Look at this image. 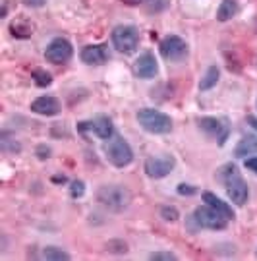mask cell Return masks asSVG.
I'll return each instance as SVG.
<instances>
[{
  "instance_id": "obj_9",
  "label": "cell",
  "mask_w": 257,
  "mask_h": 261,
  "mask_svg": "<svg viewBox=\"0 0 257 261\" xmlns=\"http://www.w3.org/2000/svg\"><path fill=\"white\" fill-rule=\"evenodd\" d=\"M197 124H199V128H201L207 136H211V138H215V140L219 141L220 145L226 141V138H228V122L222 120V118H215V116H205V118H199L197 120Z\"/></svg>"
},
{
  "instance_id": "obj_21",
  "label": "cell",
  "mask_w": 257,
  "mask_h": 261,
  "mask_svg": "<svg viewBox=\"0 0 257 261\" xmlns=\"http://www.w3.org/2000/svg\"><path fill=\"white\" fill-rule=\"evenodd\" d=\"M33 80H35V84L39 87H46V85H50V82H53L50 74H46L45 70H33Z\"/></svg>"
},
{
  "instance_id": "obj_23",
  "label": "cell",
  "mask_w": 257,
  "mask_h": 261,
  "mask_svg": "<svg viewBox=\"0 0 257 261\" xmlns=\"http://www.w3.org/2000/svg\"><path fill=\"white\" fill-rule=\"evenodd\" d=\"M161 215H163V219H166V221H176L178 219V211H176L174 207H163Z\"/></svg>"
},
{
  "instance_id": "obj_17",
  "label": "cell",
  "mask_w": 257,
  "mask_h": 261,
  "mask_svg": "<svg viewBox=\"0 0 257 261\" xmlns=\"http://www.w3.org/2000/svg\"><path fill=\"white\" fill-rule=\"evenodd\" d=\"M238 14V0H222L219 10H217V19L219 21H228Z\"/></svg>"
},
{
  "instance_id": "obj_25",
  "label": "cell",
  "mask_w": 257,
  "mask_h": 261,
  "mask_svg": "<svg viewBox=\"0 0 257 261\" xmlns=\"http://www.w3.org/2000/svg\"><path fill=\"white\" fill-rule=\"evenodd\" d=\"M83 182H73L72 184V196L73 197H80V196H83Z\"/></svg>"
},
{
  "instance_id": "obj_15",
  "label": "cell",
  "mask_w": 257,
  "mask_h": 261,
  "mask_svg": "<svg viewBox=\"0 0 257 261\" xmlns=\"http://www.w3.org/2000/svg\"><path fill=\"white\" fill-rule=\"evenodd\" d=\"M203 201L207 203V205H211V207H215L219 213H222L228 221H232L234 219V209L228 205V203H224L220 197H217L215 194H211V192H205L203 194Z\"/></svg>"
},
{
  "instance_id": "obj_4",
  "label": "cell",
  "mask_w": 257,
  "mask_h": 261,
  "mask_svg": "<svg viewBox=\"0 0 257 261\" xmlns=\"http://www.w3.org/2000/svg\"><path fill=\"white\" fill-rule=\"evenodd\" d=\"M105 153H107V159L114 167H128L130 163L134 161V153H132V147L128 145V141L120 136H112L110 140H107L105 143Z\"/></svg>"
},
{
  "instance_id": "obj_10",
  "label": "cell",
  "mask_w": 257,
  "mask_h": 261,
  "mask_svg": "<svg viewBox=\"0 0 257 261\" xmlns=\"http://www.w3.org/2000/svg\"><path fill=\"white\" fill-rule=\"evenodd\" d=\"M176 161L170 155H157V157H149L145 161V172L149 178H165L170 174V170L174 168Z\"/></svg>"
},
{
  "instance_id": "obj_20",
  "label": "cell",
  "mask_w": 257,
  "mask_h": 261,
  "mask_svg": "<svg viewBox=\"0 0 257 261\" xmlns=\"http://www.w3.org/2000/svg\"><path fill=\"white\" fill-rule=\"evenodd\" d=\"M43 259H48V261H68L70 259V255L64 252V250H60V248H55V246H48L43 250Z\"/></svg>"
},
{
  "instance_id": "obj_12",
  "label": "cell",
  "mask_w": 257,
  "mask_h": 261,
  "mask_svg": "<svg viewBox=\"0 0 257 261\" xmlns=\"http://www.w3.org/2000/svg\"><path fill=\"white\" fill-rule=\"evenodd\" d=\"M82 60L89 66H101L109 60V50L105 45H87L82 50Z\"/></svg>"
},
{
  "instance_id": "obj_26",
  "label": "cell",
  "mask_w": 257,
  "mask_h": 261,
  "mask_svg": "<svg viewBox=\"0 0 257 261\" xmlns=\"http://www.w3.org/2000/svg\"><path fill=\"white\" fill-rule=\"evenodd\" d=\"M23 4H25V6H31V8H41V6L46 4V0H23Z\"/></svg>"
},
{
  "instance_id": "obj_2",
  "label": "cell",
  "mask_w": 257,
  "mask_h": 261,
  "mask_svg": "<svg viewBox=\"0 0 257 261\" xmlns=\"http://www.w3.org/2000/svg\"><path fill=\"white\" fill-rule=\"evenodd\" d=\"M97 201L101 203L105 209L109 211H124L128 209V205L132 203V194L128 188L118 186V184H109V186H101L97 192Z\"/></svg>"
},
{
  "instance_id": "obj_18",
  "label": "cell",
  "mask_w": 257,
  "mask_h": 261,
  "mask_svg": "<svg viewBox=\"0 0 257 261\" xmlns=\"http://www.w3.org/2000/svg\"><path fill=\"white\" fill-rule=\"evenodd\" d=\"M219 77H220L219 68H217V66H209L207 72H205V75H203L201 84H199V89H201V91H209V89H213V87L217 85V82H219Z\"/></svg>"
},
{
  "instance_id": "obj_13",
  "label": "cell",
  "mask_w": 257,
  "mask_h": 261,
  "mask_svg": "<svg viewBox=\"0 0 257 261\" xmlns=\"http://www.w3.org/2000/svg\"><path fill=\"white\" fill-rule=\"evenodd\" d=\"M157 72H159V66H157V60L153 55H141L136 60V74L139 77H143V80H151V77H155Z\"/></svg>"
},
{
  "instance_id": "obj_3",
  "label": "cell",
  "mask_w": 257,
  "mask_h": 261,
  "mask_svg": "<svg viewBox=\"0 0 257 261\" xmlns=\"http://www.w3.org/2000/svg\"><path fill=\"white\" fill-rule=\"evenodd\" d=\"M138 122L149 134H168L172 130L170 116H166L165 112L155 111V109H141L138 112Z\"/></svg>"
},
{
  "instance_id": "obj_19",
  "label": "cell",
  "mask_w": 257,
  "mask_h": 261,
  "mask_svg": "<svg viewBox=\"0 0 257 261\" xmlns=\"http://www.w3.org/2000/svg\"><path fill=\"white\" fill-rule=\"evenodd\" d=\"M10 31H12V35H14V37L28 39V37L33 35V25L28 23V21H23V19H16V21H12Z\"/></svg>"
},
{
  "instance_id": "obj_8",
  "label": "cell",
  "mask_w": 257,
  "mask_h": 261,
  "mask_svg": "<svg viewBox=\"0 0 257 261\" xmlns=\"http://www.w3.org/2000/svg\"><path fill=\"white\" fill-rule=\"evenodd\" d=\"M161 55L165 56L166 60H170V62H178V60H182L184 56L188 55V45H186V41L182 37H178V35H168L161 41Z\"/></svg>"
},
{
  "instance_id": "obj_5",
  "label": "cell",
  "mask_w": 257,
  "mask_h": 261,
  "mask_svg": "<svg viewBox=\"0 0 257 261\" xmlns=\"http://www.w3.org/2000/svg\"><path fill=\"white\" fill-rule=\"evenodd\" d=\"M192 219L199 228H209V230H222V228H226V223H228V219L224 215L207 203L197 207L193 211Z\"/></svg>"
},
{
  "instance_id": "obj_22",
  "label": "cell",
  "mask_w": 257,
  "mask_h": 261,
  "mask_svg": "<svg viewBox=\"0 0 257 261\" xmlns=\"http://www.w3.org/2000/svg\"><path fill=\"white\" fill-rule=\"evenodd\" d=\"M149 259H153V261H174L176 255L174 253H170V252H155V253H151V255H149Z\"/></svg>"
},
{
  "instance_id": "obj_24",
  "label": "cell",
  "mask_w": 257,
  "mask_h": 261,
  "mask_svg": "<svg viewBox=\"0 0 257 261\" xmlns=\"http://www.w3.org/2000/svg\"><path fill=\"white\" fill-rule=\"evenodd\" d=\"M178 194H180V196H192V194H195V188L180 184V186H178Z\"/></svg>"
},
{
  "instance_id": "obj_16",
  "label": "cell",
  "mask_w": 257,
  "mask_h": 261,
  "mask_svg": "<svg viewBox=\"0 0 257 261\" xmlns=\"http://www.w3.org/2000/svg\"><path fill=\"white\" fill-rule=\"evenodd\" d=\"M253 153H257V136H246L234 149L236 157H249Z\"/></svg>"
},
{
  "instance_id": "obj_7",
  "label": "cell",
  "mask_w": 257,
  "mask_h": 261,
  "mask_svg": "<svg viewBox=\"0 0 257 261\" xmlns=\"http://www.w3.org/2000/svg\"><path fill=\"white\" fill-rule=\"evenodd\" d=\"M73 50H72V45H70V41H66V39L58 37L55 41H50V45L46 47L45 50V56L46 60L50 62V64H66L70 58H72Z\"/></svg>"
},
{
  "instance_id": "obj_29",
  "label": "cell",
  "mask_w": 257,
  "mask_h": 261,
  "mask_svg": "<svg viewBox=\"0 0 257 261\" xmlns=\"http://www.w3.org/2000/svg\"><path fill=\"white\" fill-rule=\"evenodd\" d=\"M248 124L253 128V130H257V118L255 116H248Z\"/></svg>"
},
{
  "instance_id": "obj_27",
  "label": "cell",
  "mask_w": 257,
  "mask_h": 261,
  "mask_svg": "<svg viewBox=\"0 0 257 261\" xmlns=\"http://www.w3.org/2000/svg\"><path fill=\"white\" fill-rule=\"evenodd\" d=\"M246 168H249L251 172H255L257 174V157H251L246 161Z\"/></svg>"
},
{
  "instance_id": "obj_6",
  "label": "cell",
  "mask_w": 257,
  "mask_h": 261,
  "mask_svg": "<svg viewBox=\"0 0 257 261\" xmlns=\"http://www.w3.org/2000/svg\"><path fill=\"white\" fill-rule=\"evenodd\" d=\"M139 43V33L136 28L132 25H118V28L112 29V45L116 50L124 53V55H130L138 48Z\"/></svg>"
},
{
  "instance_id": "obj_28",
  "label": "cell",
  "mask_w": 257,
  "mask_h": 261,
  "mask_svg": "<svg viewBox=\"0 0 257 261\" xmlns=\"http://www.w3.org/2000/svg\"><path fill=\"white\" fill-rule=\"evenodd\" d=\"M128 6H138V4H145V2H155V0H124Z\"/></svg>"
},
{
  "instance_id": "obj_11",
  "label": "cell",
  "mask_w": 257,
  "mask_h": 261,
  "mask_svg": "<svg viewBox=\"0 0 257 261\" xmlns=\"http://www.w3.org/2000/svg\"><path fill=\"white\" fill-rule=\"evenodd\" d=\"M82 126V130H89L93 132L97 138H101V140H110L112 136H114V126H112V120H110L109 116H95L91 118L89 122H83L80 124Z\"/></svg>"
},
{
  "instance_id": "obj_1",
  "label": "cell",
  "mask_w": 257,
  "mask_h": 261,
  "mask_svg": "<svg viewBox=\"0 0 257 261\" xmlns=\"http://www.w3.org/2000/svg\"><path fill=\"white\" fill-rule=\"evenodd\" d=\"M219 176L224 182V186H226V194H228L230 199L236 205H244L248 201L249 190L246 180L238 172V168L234 167V165H226V167H222L219 170Z\"/></svg>"
},
{
  "instance_id": "obj_14",
  "label": "cell",
  "mask_w": 257,
  "mask_h": 261,
  "mask_svg": "<svg viewBox=\"0 0 257 261\" xmlns=\"http://www.w3.org/2000/svg\"><path fill=\"white\" fill-rule=\"evenodd\" d=\"M31 111L43 116H56L60 112V103L56 97H39L31 103Z\"/></svg>"
}]
</instances>
